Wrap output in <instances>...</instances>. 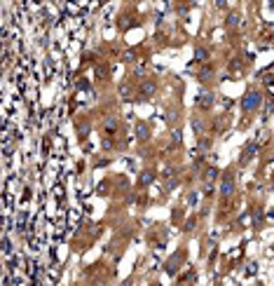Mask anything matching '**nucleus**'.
<instances>
[{
  "mask_svg": "<svg viewBox=\"0 0 274 286\" xmlns=\"http://www.w3.org/2000/svg\"><path fill=\"white\" fill-rule=\"evenodd\" d=\"M199 106H211V94H201L199 96Z\"/></svg>",
  "mask_w": 274,
  "mask_h": 286,
  "instance_id": "obj_4",
  "label": "nucleus"
},
{
  "mask_svg": "<svg viewBox=\"0 0 274 286\" xmlns=\"http://www.w3.org/2000/svg\"><path fill=\"white\" fill-rule=\"evenodd\" d=\"M253 155H255V143H251V145H248V148H246V155H244V159L253 157Z\"/></svg>",
  "mask_w": 274,
  "mask_h": 286,
  "instance_id": "obj_5",
  "label": "nucleus"
},
{
  "mask_svg": "<svg viewBox=\"0 0 274 286\" xmlns=\"http://www.w3.org/2000/svg\"><path fill=\"white\" fill-rule=\"evenodd\" d=\"M150 181H152V174H150V171H148V174H143V176H141V183H150Z\"/></svg>",
  "mask_w": 274,
  "mask_h": 286,
  "instance_id": "obj_7",
  "label": "nucleus"
},
{
  "mask_svg": "<svg viewBox=\"0 0 274 286\" xmlns=\"http://www.w3.org/2000/svg\"><path fill=\"white\" fill-rule=\"evenodd\" d=\"M216 176H218V171H216V169H209V171H206V181H209V183L216 178Z\"/></svg>",
  "mask_w": 274,
  "mask_h": 286,
  "instance_id": "obj_6",
  "label": "nucleus"
},
{
  "mask_svg": "<svg viewBox=\"0 0 274 286\" xmlns=\"http://www.w3.org/2000/svg\"><path fill=\"white\" fill-rule=\"evenodd\" d=\"M220 190H223V195H232V190H234V185H232V181H230V178H227L225 183H223V188H220Z\"/></svg>",
  "mask_w": 274,
  "mask_h": 286,
  "instance_id": "obj_2",
  "label": "nucleus"
},
{
  "mask_svg": "<svg viewBox=\"0 0 274 286\" xmlns=\"http://www.w3.org/2000/svg\"><path fill=\"white\" fill-rule=\"evenodd\" d=\"M138 138H141V141L148 138V127H145V124H138Z\"/></svg>",
  "mask_w": 274,
  "mask_h": 286,
  "instance_id": "obj_3",
  "label": "nucleus"
},
{
  "mask_svg": "<svg viewBox=\"0 0 274 286\" xmlns=\"http://www.w3.org/2000/svg\"><path fill=\"white\" fill-rule=\"evenodd\" d=\"M241 106H244V110H253V108H258L260 106V94H258V92H251V94L244 99Z\"/></svg>",
  "mask_w": 274,
  "mask_h": 286,
  "instance_id": "obj_1",
  "label": "nucleus"
},
{
  "mask_svg": "<svg viewBox=\"0 0 274 286\" xmlns=\"http://www.w3.org/2000/svg\"><path fill=\"white\" fill-rule=\"evenodd\" d=\"M227 21H230V24H232V26H234V24H237V21H239V16H237V14H232V16H230V19H227Z\"/></svg>",
  "mask_w": 274,
  "mask_h": 286,
  "instance_id": "obj_8",
  "label": "nucleus"
}]
</instances>
